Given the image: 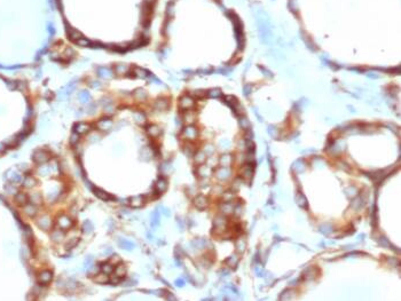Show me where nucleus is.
Returning a JSON list of instances; mask_svg holds the SVG:
<instances>
[{"mask_svg":"<svg viewBox=\"0 0 401 301\" xmlns=\"http://www.w3.org/2000/svg\"><path fill=\"white\" fill-rule=\"evenodd\" d=\"M56 225L59 229H62L64 231V230H68L71 228L72 225H73V221H72V219L70 216H68V215L65 214H62L57 218Z\"/></svg>","mask_w":401,"mask_h":301,"instance_id":"f257e3e1","label":"nucleus"},{"mask_svg":"<svg viewBox=\"0 0 401 301\" xmlns=\"http://www.w3.org/2000/svg\"><path fill=\"white\" fill-rule=\"evenodd\" d=\"M194 205L197 208H200V210H204L205 207L208 206V199H206V197L203 195L197 196L196 198L194 199Z\"/></svg>","mask_w":401,"mask_h":301,"instance_id":"f03ea898","label":"nucleus"},{"mask_svg":"<svg viewBox=\"0 0 401 301\" xmlns=\"http://www.w3.org/2000/svg\"><path fill=\"white\" fill-rule=\"evenodd\" d=\"M52 278H53V274H52V273H51L49 270L42 271V273L39 274V276H38L39 282L42 283V284H48V283L52 281Z\"/></svg>","mask_w":401,"mask_h":301,"instance_id":"7ed1b4c3","label":"nucleus"},{"mask_svg":"<svg viewBox=\"0 0 401 301\" xmlns=\"http://www.w3.org/2000/svg\"><path fill=\"white\" fill-rule=\"evenodd\" d=\"M94 192H95V196L102 200H112L114 199V196H111L107 191L102 190V189H94Z\"/></svg>","mask_w":401,"mask_h":301,"instance_id":"20e7f679","label":"nucleus"},{"mask_svg":"<svg viewBox=\"0 0 401 301\" xmlns=\"http://www.w3.org/2000/svg\"><path fill=\"white\" fill-rule=\"evenodd\" d=\"M144 203V198L143 196H135V197H132L130 199V205L132 207H141L143 205Z\"/></svg>","mask_w":401,"mask_h":301,"instance_id":"39448f33","label":"nucleus"},{"mask_svg":"<svg viewBox=\"0 0 401 301\" xmlns=\"http://www.w3.org/2000/svg\"><path fill=\"white\" fill-rule=\"evenodd\" d=\"M34 159H36V162L38 163H45L49 159V155L46 151H37L36 155H34Z\"/></svg>","mask_w":401,"mask_h":301,"instance_id":"423d86ee","label":"nucleus"},{"mask_svg":"<svg viewBox=\"0 0 401 301\" xmlns=\"http://www.w3.org/2000/svg\"><path fill=\"white\" fill-rule=\"evenodd\" d=\"M39 226H40V228L46 230L49 229L52 227V220H51V218H49L48 215H45V216L40 218V220H39Z\"/></svg>","mask_w":401,"mask_h":301,"instance_id":"0eeeda50","label":"nucleus"},{"mask_svg":"<svg viewBox=\"0 0 401 301\" xmlns=\"http://www.w3.org/2000/svg\"><path fill=\"white\" fill-rule=\"evenodd\" d=\"M94 281L96 283H99V284H107V283L110 281L109 275H107V274H104V273H102V271H101V274H96V275H95Z\"/></svg>","mask_w":401,"mask_h":301,"instance_id":"6e6552de","label":"nucleus"},{"mask_svg":"<svg viewBox=\"0 0 401 301\" xmlns=\"http://www.w3.org/2000/svg\"><path fill=\"white\" fill-rule=\"evenodd\" d=\"M166 188H167V182H166L165 179H159V180L156 182V191L159 192V194H162V192L165 191Z\"/></svg>","mask_w":401,"mask_h":301,"instance_id":"1a4fd4ad","label":"nucleus"},{"mask_svg":"<svg viewBox=\"0 0 401 301\" xmlns=\"http://www.w3.org/2000/svg\"><path fill=\"white\" fill-rule=\"evenodd\" d=\"M115 270V266L111 262H104L101 264V271L107 275H111Z\"/></svg>","mask_w":401,"mask_h":301,"instance_id":"9d476101","label":"nucleus"},{"mask_svg":"<svg viewBox=\"0 0 401 301\" xmlns=\"http://www.w3.org/2000/svg\"><path fill=\"white\" fill-rule=\"evenodd\" d=\"M52 239H53L54 242H61L63 238H64V233H63V230L62 229H57V230H54L53 233H52Z\"/></svg>","mask_w":401,"mask_h":301,"instance_id":"9b49d317","label":"nucleus"},{"mask_svg":"<svg viewBox=\"0 0 401 301\" xmlns=\"http://www.w3.org/2000/svg\"><path fill=\"white\" fill-rule=\"evenodd\" d=\"M185 137L186 139H188V140H194L195 137L197 136V131H196V128H194V127H188V128H186L185 129Z\"/></svg>","mask_w":401,"mask_h":301,"instance_id":"f8f14e48","label":"nucleus"},{"mask_svg":"<svg viewBox=\"0 0 401 301\" xmlns=\"http://www.w3.org/2000/svg\"><path fill=\"white\" fill-rule=\"evenodd\" d=\"M114 274L116 275V276H118V277L123 278L125 275H126V267H125L124 264H118L117 266H116V269L114 270Z\"/></svg>","mask_w":401,"mask_h":301,"instance_id":"ddd939ff","label":"nucleus"},{"mask_svg":"<svg viewBox=\"0 0 401 301\" xmlns=\"http://www.w3.org/2000/svg\"><path fill=\"white\" fill-rule=\"evenodd\" d=\"M75 131H76L77 134H84V133H86L87 131H90V126L86 125V124H79L75 127Z\"/></svg>","mask_w":401,"mask_h":301,"instance_id":"4468645a","label":"nucleus"},{"mask_svg":"<svg viewBox=\"0 0 401 301\" xmlns=\"http://www.w3.org/2000/svg\"><path fill=\"white\" fill-rule=\"evenodd\" d=\"M82 229H83L84 233H92V231H93V229H94V227H93V223H92L91 221H88V220H86V221H85V222H84V223H83V226H82Z\"/></svg>","mask_w":401,"mask_h":301,"instance_id":"2eb2a0df","label":"nucleus"},{"mask_svg":"<svg viewBox=\"0 0 401 301\" xmlns=\"http://www.w3.org/2000/svg\"><path fill=\"white\" fill-rule=\"evenodd\" d=\"M118 243H119V246L121 247H123V248H126V250H132L135 245L133 244V243H131V242H129V241H126V239H119L118 241Z\"/></svg>","mask_w":401,"mask_h":301,"instance_id":"dca6fc26","label":"nucleus"},{"mask_svg":"<svg viewBox=\"0 0 401 301\" xmlns=\"http://www.w3.org/2000/svg\"><path fill=\"white\" fill-rule=\"evenodd\" d=\"M229 169L228 168H226V167H221V168L218 171V177L219 179H221V180H223V179H227V177L229 175Z\"/></svg>","mask_w":401,"mask_h":301,"instance_id":"f3484780","label":"nucleus"},{"mask_svg":"<svg viewBox=\"0 0 401 301\" xmlns=\"http://www.w3.org/2000/svg\"><path fill=\"white\" fill-rule=\"evenodd\" d=\"M194 160H195L196 164H203V163L205 162V154L204 152H202V151H198V152L195 155Z\"/></svg>","mask_w":401,"mask_h":301,"instance_id":"a211bd4d","label":"nucleus"},{"mask_svg":"<svg viewBox=\"0 0 401 301\" xmlns=\"http://www.w3.org/2000/svg\"><path fill=\"white\" fill-rule=\"evenodd\" d=\"M198 174H200V177H208L209 174H210V168H209L208 166H204V165L200 166V168H198Z\"/></svg>","mask_w":401,"mask_h":301,"instance_id":"6ab92c4d","label":"nucleus"},{"mask_svg":"<svg viewBox=\"0 0 401 301\" xmlns=\"http://www.w3.org/2000/svg\"><path fill=\"white\" fill-rule=\"evenodd\" d=\"M99 128L100 129H102V131H107V129H109L110 127H111V121L110 120H108V121H106V120H102V121H100L99 123Z\"/></svg>","mask_w":401,"mask_h":301,"instance_id":"aec40b11","label":"nucleus"},{"mask_svg":"<svg viewBox=\"0 0 401 301\" xmlns=\"http://www.w3.org/2000/svg\"><path fill=\"white\" fill-rule=\"evenodd\" d=\"M148 133H149V135L152 136H157L159 134V129L156 126H150V127L148 128Z\"/></svg>","mask_w":401,"mask_h":301,"instance_id":"412c9836","label":"nucleus"},{"mask_svg":"<svg viewBox=\"0 0 401 301\" xmlns=\"http://www.w3.org/2000/svg\"><path fill=\"white\" fill-rule=\"evenodd\" d=\"M229 163H231V156H223V157L220 158V164H221L223 167H226Z\"/></svg>","mask_w":401,"mask_h":301,"instance_id":"4be33fe9","label":"nucleus"},{"mask_svg":"<svg viewBox=\"0 0 401 301\" xmlns=\"http://www.w3.org/2000/svg\"><path fill=\"white\" fill-rule=\"evenodd\" d=\"M109 262H111V264H114V266H115V264H121V258H119V256H118V255L111 256V258H110V261H109Z\"/></svg>","mask_w":401,"mask_h":301,"instance_id":"5701e85b","label":"nucleus"},{"mask_svg":"<svg viewBox=\"0 0 401 301\" xmlns=\"http://www.w3.org/2000/svg\"><path fill=\"white\" fill-rule=\"evenodd\" d=\"M121 277H118V276H116V275L114 274V276H111V278H110L109 282L112 283V284H116V283H121Z\"/></svg>","mask_w":401,"mask_h":301,"instance_id":"b1692460","label":"nucleus"},{"mask_svg":"<svg viewBox=\"0 0 401 301\" xmlns=\"http://www.w3.org/2000/svg\"><path fill=\"white\" fill-rule=\"evenodd\" d=\"M78 141H79V136H78V134H77V133H75V134H73V135L71 136V140H70V143H71V144H76V143L78 142Z\"/></svg>","mask_w":401,"mask_h":301,"instance_id":"393cba45","label":"nucleus"},{"mask_svg":"<svg viewBox=\"0 0 401 301\" xmlns=\"http://www.w3.org/2000/svg\"><path fill=\"white\" fill-rule=\"evenodd\" d=\"M157 223H158V213L156 212V213H154V216H152V225L155 226Z\"/></svg>","mask_w":401,"mask_h":301,"instance_id":"a878e982","label":"nucleus"},{"mask_svg":"<svg viewBox=\"0 0 401 301\" xmlns=\"http://www.w3.org/2000/svg\"><path fill=\"white\" fill-rule=\"evenodd\" d=\"M91 268H92V269L88 271V274H92L93 276H95V275L98 274V273H96V269H98V267H91Z\"/></svg>","mask_w":401,"mask_h":301,"instance_id":"bb28decb","label":"nucleus"},{"mask_svg":"<svg viewBox=\"0 0 401 301\" xmlns=\"http://www.w3.org/2000/svg\"><path fill=\"white\" fill-rule=\"evenodd\" d=\"M175 284L178 286H183V284H185V281L183 279H178L177 282H175Z\"/></svg>","mask_w":401,"mask_h":301,"instance_id":"cd10ccee","label":"nucleus"},{"mask_svg":"<svg viewBox=\"0 0 401 301\" xmlns=\"http://www.w3.org/2000/svg\"><path fill=\"white\" fill-rule=\"evenodd\" d=\"M28 211H29L28 213H30V214H34V211H36V208H34V207H29V208H28Z\"/></svg>","mask_w":401,"mask_h":301,"instance_id":"c85d7f7f","label":"nucleus"}]
</instances>
